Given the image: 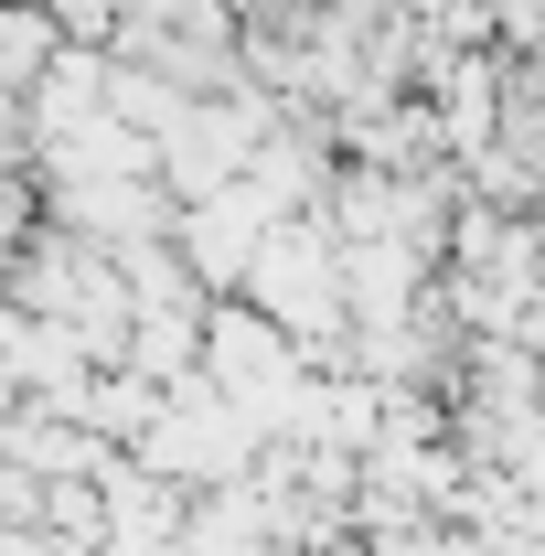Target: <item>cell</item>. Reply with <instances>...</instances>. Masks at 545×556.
<instances>
[{
    "instance_id": "6da1fadb",
    "label": "cell",
    "mask_w": 545,
    "mask_h": 556,
    "mask_svg": "<svg viewBox=\"0 0 545 556\" xmlns=\"http://www.w3.org/2000/svg\"><path fill=\"white\" fill-rule=\"evenodd\" d=\"M107 556H182V535H107Z\"/></svg>"
}]
</instances>
